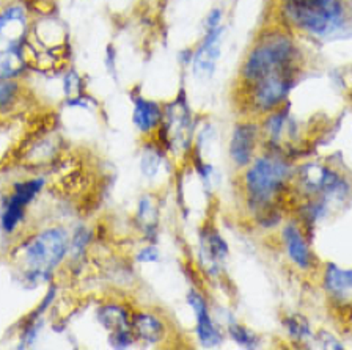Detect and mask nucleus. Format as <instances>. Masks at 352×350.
I'll return each instance as SVG.
<instances>
[{
  "label": "nucleus",
  "instance_id": "nucleus-1",
  "mask_svg": "<svg viewBox=\"0 0 352 350\" xmlns=\"http://www.w3.org/2000/svg\"><path fill=\"white\" fill-rule=\"evenodd\" d=\"M302 51L283 30L269 32L255 43L239 69V91L274 75H299Z\"/></svg>",
  "mask_w": 352,
  "mask_h": 350
},
{
  "label": "nucleus",
  "instance_id": "nucleus-2",
  "mask_svg": "<svg viewBox=\"0 0 352 350\" xmlns=\"http://www.w3.org/2000/svg\"><path fill=\"white\" fill-rule=\"evenodd\" d=\"M32 8L27 0L0 3V79H18L29 68Z\"/></svg>",
  "mask_w": 352,
  "mask_h": 350
},
{
  "label": "nucleus",
  "instance_id": "nucleus-3",
  "mask_svg": "<svg viewBox=\"0 0 352 350\" xmlns=\"http://www.w3.org/2000/svg\"><path fill=\"white\" fill-rule=\"evenodd\" d=\"M289 179L291 168L282 157L267 154L253 159L242 176L247 205L255 214L271 217L274 203L288 187Z\"/></svg>",
  "mask_w": 352,
  "mask_h": 350
},
{
  "label": "nucleus",
  "instance_id": "nucleus-4",
  "mask_svg": "<svg viewBox=\"0 0 352 350\" xmlns=\"http://www.w3.org/2000/svg\"><path fill=\"white\" fill-rule=\"evenodd\" d=\"M282 14L291 27L304 34L327 38L344 27V0H282Z\"/></svg>",
  "mask_w": 352,
  "mask_h": 350
},
{
  "label": "nucleus",
  "instance_id": "nucleus-5",
  "mask_svg": "<svg viewBox=\"0 0 352 350\" xmlns=\"http://www.w3.org/2000/svg\"><path fill=\"white\" fill-rule=\"evenodd\" d=\"M71 247V239L66 229L60 226L47 228L27 240L22 247L27 280L40 283L51 277V273L62 264Z\"/></svg>",
  "mask_w": 352,
  "mask_h": 350
},
{
  "label": "nucleus",
  "instance_id": "nucleus-6",
  "mask_svg": "<svg viewBox=\"0 0 352 350\" xmlns=\"http://www.w3.org/2000/svg\"><path fill=\"white\" fill-rule=\"evenodd\" d=\"M43 179H29V181L19 183L14 185L13 194L5 203L3 212H2V228L7 233L14 231L16 226L19 225L24 218L25 209L30 206V203L35 200V196L41 192L43 189Z\"/></svg>",
  "mask_w": 352,
  "mask_h": 350
},
{
  "label": "nucleus",
  "instance_id": "nucleus-7",
  "mask_svg": "<svg viewBox=\"0 0 352 350\" xmlns=\"http://www.w3.org/2000/svg\"><path fill=\"white\" fill-rule=\"evenodd\" d=\"M223 30L225 27L205 32L201 38V43L194 51V58H192V71L198 79H209L216 73L217 62L222 54V41H223Z\"/></svg>",
  "mask_w": 352,
  "mask_h": 350
},
{
  "label": "nucleus",
  "instance_id": "nucleus-8",
  "mask_svg": "<svg viewBox=\"0 0 352 350\" xmlns=\"http://www.w3.org/2000/svg\"><path fill=\"white\" fill-rule=\"evenodd\" d=\"M260 129L253 121H242L234 126L230 140V159L236 167L245 168L255 157Z\"/></svg>",
  "mask_w": 352,
  "mask_h": 350
},
{
  "label": "nucleus",
  "instance_id": "nucleus-9",
  "mask_svg": "<svg viewBox=\"0 0 352 350\" xmlns=\"http://www.w3.org/2000/svg\"><path fill=\"white\" fill-rule=\"evenodd\" d=\"M283 245L289 261L300 270H310L315 266V255L308 245L302 229L296 223H288L282 231Z\"/></svg>",
  "mask_w": 352,
  "mask_h": 350
},
{
  "label": "nucleus",
  "instance_id": "nucleus-10",
  "mask_svg": "<svg viewBox=\"0 0 352 350\" xmlns=\"http://www.w3.org/2000/svg\"><path fill=\"white\" fill-rule=\"evenodd\" d=\"M187 303L192 306V310H194L195 313V319H197L195 331H197L198 341L201 342V346L205 347L219 346L223 339L222 331H220L219 327L212 322L205 299H203L197 291H190L187 294Z\"/></svg>",
  "mask_w": 352,
  "mask_h": 350
},
{
  "label": "nucleus",
  "instance_id": "nucleus-11",
  "mask_svg": "<svg viewBox=\"0 0 352 350\" xmlns=\"http://www.w3.org/2000/svg\"><path fill=\"white\" fill-rule=\"evenodd\" d=\"M164 119V107L161 104L137 96L132 108V121L142 134H151L159 129Z\"/></svg>",
  "mask_w": 352,
  "mask_h": 350
},
{
  "label": "nucleus",
  "instance_id": "nucleus-12",
  "mask_svg": "<svg viewBox=\"0 0 352 350\" xmlns=\"http://www.w3.org/2000/svg\"><path fill=\"white\" fill-rule=\"evenodd\" d=\"M132 331H134L135 339L143 341L150 346L162 342L167 336V327L164 320L157 314L148 313V311H140L132 317Z\"/></svg>",
  "mask_w": 352,
  "mask_h": 350
},
{
  "label": "nucleus",
  "instance_id": "nucleus-13",
  "mask_svg": "<svg viewBox=\"0 0 352 350\" xmlns=\"http://www.w3.org/2000/svg\"><path fill=\"white\" fill-rule=\"evenodd\" d=\"M324 288L330 299L340 303H352V270L329 264L324 273Z\"/></svg>",
  "mask_w": 352,
  "mask_h": 350
},
{
  "label": "nucleus",
  "instance_id": "nucleus-14",
  "mask_svg": "<svg viewBox=\"0 0 352 350\" xmlns=\"http://www.w3.org/2000/svg\"><path fill=\"white\" fill-rule=\"evenodd\" d=\"M98 319L101 322V325L110 331V335L132 328V319H129L128 311H126L124 306L117 303L102 306L98 313Z\"/></svg>",
  "mask_w": 352,
  "mask_h": 350
},
{
  "label": "nucleus",
  "instance_id": "nucleus-15",
  "mask_svg": "<svg viewBox=\"0 0 352 350\" xmlns=\"http://www.w3.org/2000/svg\"><path fill=\"white\" fill-rule=\"evenodd\" d=\"M21 100V85L18 79H0V113L13 110Z\"/></svg>",
  "mask_w": 352,
  "mask_h": 350
},
{
  "label": "nucleus",
  "instance_id": "nucleus-16",
  "mask_svg": "<svg viewBox=\"0 0 352 350\" xmlns=\"http://www.w3.org/2000/svg\"><path fill=\"white\" fill-rule=\"evenodd\" d=\"M201 251L208 256L211 264H217V261L223 259L228 255V245L216 231H211L203 236Z\"/></svg>",
  "mask_w": 352,
  "mask_h": 350
},
{
  "label": "nucleus",
  "instance_id": "nucleus-17",
  "mask_svg": "<svg viewBox=\"0 0 352 350\" xmlns=\"http://www.w3.org/2000/svg\"><path fill=\"white\" fill-rule=\"evenodd\" d=\"M161 162L162 152L157 146L150 143L146 148H143V154L140 161V168L143 174H146L148 178H153L154 174L159 172V168H161Z\"/></svg>",
  "mask_w": 352,
  "mask_h": 350
},
{
  "label": "nucleus",
  "instance_id": "nucleus-18",
  "mask_svg": "<svg viewBox=\"0 0 352 350\" xmlns=\"http://www.w3.org/2000/svg\"><path fill=\"white\" fill-rule=\"evenodd\" d=\"M63 89L68 100L82 95V90H84V80H82L77 71L74 69L66 71L63 75Z\"/></svg>",
  "mask_w": 352,
  "mask_h": 350
},
{
  "label": "nucleus",
  "instance_id": "nucleus-19",
  "mask_svg": "<svg viewBox=\"0 0 352 350\" xmlns=\"http://www.w3.org/2000/svg\"><path fill=\"white\" fill-rule=\"evenodd\" d=\"M228 333L231 339H233L234 342L241 344V346L244 347H256V342L258 339L256 336L253 335V333L249 330V328H245L244 325H239V324H234V325H230L228 327Z\"/></svg>",
  "mask_w": 352,
  "mask_h": 350
},
{
  "label": "nucleus",
  "instance_id": "nucleus-20",
  "mask_svg": "<svg viewBox=\"0 0 352 350\" xmlns=\"http://www.w3.org/2000/svg\"><path fill=\"white\" fill-rule=\"evenodd\" d=\"M285 328L288 330L289 335L296 339H304L305 336L310 335L308 324H305L304 319H300V317H294V316L286 317Z\"/></svg>",
  "mask_w": 352,
  "mask_h": 350
},
{
  "label": "nucleus",
  "instance_id": "nucleus-21",
  "mask_svg": "<svg viewBox=\"0 0 352 350\" xmlns=\"http://www.w3.org/2000/svg\"><path fill=\"white\" fill-rule=\"evenodd\" d=\"M222 21H223V12L222 8H212L211 12L208 13V16L205 18V32H209V30H214V29H219V27H222Z\"/></svg>",
  "mask_w": 352,
  "mask_h": 350
},
{
  "label": "nucleus",
  "instance_id": "nucleus-22",
  "mask_svg": "<svg viewBox=\"0 0 352 350\" xmlns=\"http://www.w3.org/2000/svg\"><path fill=\"white\" fill-rule=\"evenodd\" d=\"M137 261L145 262V264H148V262L159 261L157 248L153 247V245H148V247H145V248L139 251V255H137Z\"/></svg>",
  "mask_w": 352,
  "mask_h": 350
}]
</instances>
